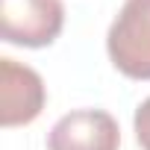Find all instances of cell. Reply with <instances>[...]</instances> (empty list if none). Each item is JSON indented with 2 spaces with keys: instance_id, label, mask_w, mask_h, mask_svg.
<instances>
[{
  "instance_id": "cell-5",
  "label": "cell",
  "mask_w": 150,
  "mask_h": 150,
  "mask_svg": "<svg viewBox=\"0 0 150 150\" xmlns=\"http://www.w3.org/2000/svg\"><path fill=\"white\" fill-rule=\"evenodd\" d=\"M132 129H135V141H138V147H141V150H150V97L135 109Z\"/></svg>"
},
{
  "instance_id": "cell-4",
  "label": "cell",
  "mask_w": 150,
  "mask_h": 150,
  "mask_svg": "<svg viewBox=\"0 0 150 150\" xmlns=\"http://www.w3.org/2000/svg\"><path fill=\"white\" fill-rule=\"evenodd\" d=\"M121 127L106 109H74L47 132V150H118Z\"/></svg>"
},
{
  "instance_id": "cell-3",
  "label": "cell",
  "mask_w": 150,
  "mask_h": 150,
  "mask_svg": "<svg viewBox=\"0 0 150 150\" xmlns=\"http://www.w3.org/2000/svg\"><path fill=\"white\" fill-rule=\"evenodd\" d=\"M44 100L47 88L38 71L9 56L0 59V124L6 129L33 124L41 115Z\"/></svg>"
},
{
  "instance_id": "cell-2",
  "label": "cell",
  "mask_w": 150,
  "mask_h": 150,
  "mask_svg": "<svg viewBox=\"0 0 150 150\" xmlns=\"http://www.w3.org/2000/svg\"><path fill=\"white\" fill-rule=\"evenodd\" d=\"M65 27L62 0H0V35L18 47H47Z\"/></svg>"
},
{
  "instance_id": "cell-1",
  "label": "cell",
  "mask_w": 150,
  "mask_h": 150,
  "mask_svg": "<svg viewBox=\"0 0 150 150\" xmlns=\"http://www.w3.org/2000/svg\"><path fill=\"white\" fill-rule=\"evenodd\" d=\"M106 53L129 80H150V0H124L106 33Z\"/></svg>"
}]
</instances>
